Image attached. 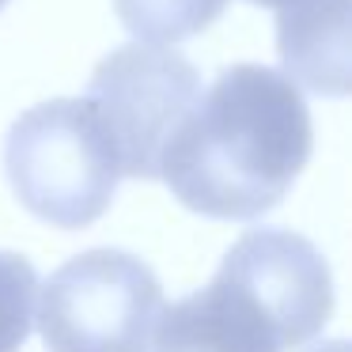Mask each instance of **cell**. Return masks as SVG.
I'll return each mask as SVG.
<instances>
[{
	"label": "cell",
	"instance_id": "3957f363",
	"mask_svg": "<svg viewBox=\"0 0 352 352\" xmlns=\"http://www.w3.org/2000/svg\"><path fill=\"white\" fill-rule=\"evenodd\" d=\"M4 170L19 205L65 231L99 220L122 178L114 144L87 99H50L19 114L4 144Z\"/></svg>",
	"mask_w": 352,
	"mask_h": 352
},
{
	"label": "cell",
	"instance_id": "8992f818",
	"mask_svg": "<svg viewBox=\"0 0 352 352\" xmlns=\"http://www.w3.org/2000/svg\"><path fill=\"white\" fill-rule=\"evenodd\" d=\"M276 50L292 84L318 95H344L349 87V0H314L276 12Z\"/></svg>",
	"mask_w": 352,
	"mask_h": 352
},
{
	"label": "cell",
	"instance_id": "7a4b0ae2",
	"mask_svg": "<svg viewBox=\"0 0 352 352\" xmlns=\"http://www.w3.org/2000/svg\"><path fill=\"white\" fill-rule=\"evenodd\" d=\"M333 314V276L311 239L250 228L216 276L163 307L148 352H292Z\"/></svg>",
	"mask_w": 352,
	"mask_h": 352
},
{
	"label": "cell",
	"instance_id": "ba28073f",
	"mask_svg": "<svg viewBox=\"0 0 352 352\" xmlns=\"http://www.w3.org/2000/svg\"><path fill=\"white\" fill-rule=\"evenodd\" d=\"M34 265L16 250H0V352H19L34 322Z\"/></svg>",
	"mask_w": 352,
	"mask_h": 352
},
{
	"label": "cell",
	"instance_id": "8fae6325",
	"mask_svg": "<svg viewBox=\"0 0 352 352\" xmlns=\"http://www.w3.org/2000/svg\"><path fill=\"white\" fill-rule=\"evenodd\" d=\"M4 4H8V0H0V8H4Z\"/></svg>",
	"mask_w": 352,
	"mask_h": 352
},
{
	"label": "cell",
	"instance_id": "6da1fadb",
	"mask_svg": "<svg viewBox=\"0 0 352 352\" xmlns=\"http://www.w3.org/2000/svg\"><path fill=\"white\" fill-rule=\"evenodd\" d=\"M314 148L299 84L265 65H231L197 95L160 155V178L212 220H258L284 201Z\"/></svg>",
	"mask_w": 352,
	"mask_h": 352
},
{
	"label": "cell",
	"instance_id": "9c48e42d",
	"mask_svg": "<svg viewBox=\"0 0 352 352\" xmlns=\"http://www.w3.org/2000/svg\"><path fill=\"white\" fill-rule=\"evenodd\" d=\"M250 4H261V8H276V12H288V8H303V4H314V0H250Z\"/></svg>",
	"mask_w": 352,
	"mask_h": 352
},
{
	"label": "cell",
	"instance_id": "277c9868",
	"mask_svg": "<svg viewBox=\"0 0 352 352\" xmlns=\"http://www.w3.org/2000/svg\"><path fill=\"white\" fill-rule=\"evenodd\" d=\"M163 288L125 250H87L65 261L38 299V333L50 352H148Z\"/></svg>",
	"mask_w": 352,
	"mask_h": 352
},
{
	"label": "cell",
	"instance_id": "52a82bcc",
	"mask_svg": "<svg viewBox=\"0 0 352 352\" xmlns=\"http://www.w3.org/2000/svg\"><path fill=\"white\" fill-rule=\"evenodd\" d=\"M228 0H114L125 31L144 46H175L208 31L223 16Z\"/></svg>",
	"mask_w": 352,
	"mask_h": 352
},
{
	"label": "cell",
	"instance_id": "30bf717a",
	"mask_svg": "<svg viewBox=\"0 0 352 352\" xmlns=\"http://www.w3.org/2000/svg\"><path fill=\"white\" fill-rule=\"evenodd\" d=\"M311 352H349V344L344 341H326V344H318V349H311Z\"/></svg>",
	"mask_w": 352,
	"mask_h": 352
},
{
	"label": "cell",
	"instance_id": "5b68a950",
	"mask_svg": "<svg viewBox=\"0 0 352 352\" xmlns=\"http://www.w3.org/2000/svg\"><path fill=\"white\" fill-rule=\"evenodd\" d=\"M201 91V72L178 50L133 42L102 57L84 99L107 129L122 175L160 178L163 148Z\"/></svg>",
	"mask_w": 352,
	"mask_h": 352
}]
</instances>
